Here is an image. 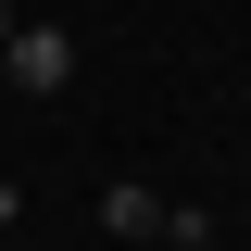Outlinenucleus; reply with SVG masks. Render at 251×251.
<instances>
[{"label": "nucleus", "instance_id": "obj_2", "mask_svg": "<svg viewBox=\"0 0 251 251\" xmlns=\"http://www.w3.org/2000/svg\"><path fill=\"white\" fill-rule=\"evenodd\" d=\"M100 226H113V239H163V201H151V188H126V176H113V188H100Z\"/></svg>", "mask_w": 251, "mask_h": 251}, {"label": "nucleus", "instance_id": "obj_1", "mask_svg": "<svg viewBox=\"0 0 251 251\" xmlns=\"http://www.w3.org/2000/svg\"><path fill=\"white\" fill-rule=\"evenodd\" d=\"M75 25H13V50H0V88H25V100H63L75 88Z\"/></svg>", "mask_w": 251, "mask_h": 251}, {"label": "nucleus", "instance_id": "obj_5", "mask_svg": "<svg viewBox=\"0 0 251 251\" xmlns=\"http://www.w3.org/2000/svg\"><path fill=\"white\" fill-rule=\"evenodd\" d=\"M13 25H25V13H13V0H0V50H13Z\"/></svg>", "mask_w": 251, "mask_h": 251}, {"label": "nucleus", "instance_id": "obj_3", "mask_svg": "<svg viewBox=\"0 0 251 251\" xmlns=\"http://www.w3.org/2000/svg\"><path fill=\"white\" fill-rule=\"evenodd\" d=\"M163 239H176V251H214V239H226V226H214V214H201V201H163Z\"/></svg>", "mask_w": 251, "mask_h": 251}, {"label": "nucleus", "instance_id": "obj_4", "mask_svg": "<svg viewBox=\"0 0 251 251\" xmlns=\"http://www.w3.org/2000/svg\"><path fill=\"white\" fill-rule=\"evenodd\" d=\"M13 214H25V188H13V176H0V226H13Z\"/></svg>", "mask_w": 251, "mask_h": 251}]
</instances>
